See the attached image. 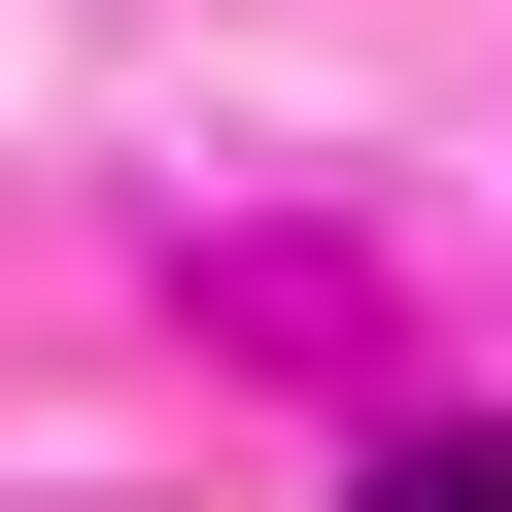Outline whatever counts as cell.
Masks as SVG:
<instances>
[{"label": "cell", "instance_id": "6da1fadb", "mask_svg": "<svg viewBox=\"0 0 512 512\" xmlns=\"http://www.w3.org/2000/svg\"><path fill=\"white\" fill-rule=\"evenodd\" d=\"M376 512H512V444H376Z\"/></svg>", "mask_w": 512, "mask_h": 512}]
</instances>
